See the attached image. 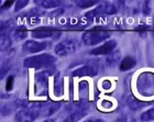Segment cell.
Instances as JSON below:
<instances>
[{
  "instance_id": "obj_1",
  "label": "cell",
  "mask_w": 154,
  "mask_h": 122,
  "mask_svg": "<svg viewBox=\"0 0 154 122\" xmlns=\"http://www.w3.org/2000/svg\"><path fill=\"white\" fill-rule=\"evenodd\" d=\"M56 58L52 56L51 54H43L34 55V56H30L26 57L23 62V65L28 68H34V69H48L54 65Z\"/></svg>"
},
{
  "instance_id": "obj_2",
  "label": "cell",
  "mask_w": 154,
  "mask_h": 122,
  "mask_svg": "<svg viewBox=\"0 0 154 122\" xmlns=\"http://www.w3.org/2000/svg\"><path fill=\"white\" fill-rule=\"evenodd\" d=\"M110 38V32L101 28H95V29L86 31L83 33L82 40L85 45H97L101 42L106 41Z\"/></svg>"
},
{
  "instance_id": "obj_3",
  "label": "cell",
  "mask_w": 154,
  "mask_h": 122,
  "mask_svg": "<svg viewBox=\"0 0 154 122\" xmlns=\"http://www.w3.org/2000/svg\"><path fill=\"white\" fill-rule=\"evenodd\" d=\"M52 74L51 69H45L35 75L34 79V93L36 96H45L48 93V76Z\"/></svg>"
},
{
  "instance_id": "obj_4",
  "label": "cell",
  "mask_w": 154,
  "mask_h": 122,
  "mask_svg": "<svg viewBox=\"0 0 154 122\" xmlns=\"http://www.w3.org/2000/svg\"><path fill=\"white\" fill-rule=\"evenodd\" d=\"M77 41L74 39H65L56 44L54 51L58 56H67L77 50Z\"/></svg>"
},
{
  "instance_id": "obj_5",
  "label": "cell",
  "mask_w": 154,
  "mask_h": 122,
  "mask_svg": "<svg viewBox=\"0 0 154 122\" xmlns=\"http://www.w3.org/2000/svg\"><path fill=\"white\" fill-rule=\"evenodd\" d=\"M40 116V111L33 108L28 109H20L14 114L16 122H33Z\"/></svg>"
},
{
  "instance_id": "obj_6",
  "label": "cell",
  "mask_w": 154,
  "mask_h": 122,
  "mask_svg": "<svg viewBox=\"0 0 154 122\" xmlns=\"http://www.w3.org/2000/svg\"><path fill=\"white\" fill-rule=\"evenodd\" d=\"M51 43L50 42H38V41H33V40H29L26 41L24 44L22 45V50L26 53H30V54H33V53H38V52H42L46 50L48 47H50Z\"/></svg>"
},
{
  "instance_id": "obj_7",
  "label": "cell",
  "mask_w": 154,
  "mask_h": 122,
  "mask_svg": "<svg viewBox=\"0 0 154 122\" xmlns=\"http://www.w3.org/2000/svg\"><path fill=\"white\" fill-rule=\"evenodd\" d=\"M154 84V76L151 73H142L140 76H139L138 79V87L140 93H143V89H145L144 93L148 95L149 90L152 89Z\"/></svg>"
},
{
  "instance_id": "obj_8",
  "label": "cell",
  "mask_w": 154,
  "mask_h": 122,
  "mask_svg": "<svg viewBox=\"0 0 154 122\" xmlns=\"http://www.w3.org/2000/svg\"><path fill=\"white\" fill-rule=\"evenodd\" d=\"M98 74V67L96 65L93 64H86L84 66H80V67L76 68L75 71H73L72 73V76L74 77H84V76H96Z\"/></svg>"
},
{
  "instance_id": "obj_9",
  "label": "cell",
  "mask_w": 154,
  "mask_h": 122,
  "mask_svg": "<svg viewBox=\"0 0 154 122\" xmlns=\"http://www.w3.org/2000/svg\"><path fill=\"white\" fill-rule=\"evenodd\" d=\"M116 46H117L116 40H109V41H106L103 44H101L100 46H98V47L91 50V51L89 52V54L97 55V56H99V55H109L110 53L113 52Z\"/></svg>"
},
{
  "instance_id": "obj_10",
  "label": "cell",
  "mask_w": 154,
  "mask_h": 122,
  "mask_svg": "<svg viewBox=\"0 0 154 122\" xmlns=\"http://www.w3.org/2000/svg\"><path fill=\"white\" fill-rule=\"evenodd\" d=\"M31 35L34 39H48V38L60 36L61 32L57 30L51 29V28H38V29L32 30Z\"/></svg>"
},
{
  "instance_id": "obj_11",
  "label": "cell",
  "mask_w": 154,
  "mask_h": 122,
  "mask_svg": "<svg viewBox=\"0 0 154 122\" xmlns=\"http://www.w3.org/2000/svg\"><path fill=\"white\" fill-rule=\"evenodd\" d=\"M137 65V59L131 56H125V58H122V61L120 62L119 65V69L121 72H127L132 69L133 67H135Z\"/></svg>"
},
{
  "instance_id": "obj_12",
  "label": "cell",
  "mask_w": 154,
  "mask_h": 122,
  "mask_svg": "<svg viewBox=\"0 0 154 122\" xmlns=\"http://www.w3.org/2000/svg\"><path fill=\"white\" fill-rule=\"evenodd\" d=\"M87 114H88L87 109L76 110V111H73L66 119H64L63 122H79L80 120L83 119V118H85Z\"/></svg>"
},
{
  "instance_id": "obj_13",
  "label": "cell",
  "mask_w": 154,
  "mask_h": 122,
  "mask_svg": "<svg viewBox=\"0 0 154 122\" xmlns=\"http://www.w3.org/2000/svg\"><path fill=\"white\" fill-rule=\"evenodd\" d=\"M121 58V53L120 51H113L112 53H110L106 58V64L109 67H113L115 65L119 64V61Z\"/></svg>"
},
{
  "instance_id": "obj_14",
  "label": "cell",
  "mask_w": 154,
  "mask_h": 122,
  "mask_svg": "<svg viewBox=\"0 0 154 122\" xmlns=\"http://www.w3.org/2000/svg\"><path fill=\"white\" fill-rule=\"evenodd\" d=\"M38 6L43 9H58V7L61 6L62 2L57 0H43V1H36Z\"/></svg>"
},
{
  "instance_id": "obj_15",
  "label": "cell",
  "mask_w": 154,
  "mask_h": 122,
  "mask_svg": "<svg viewBox=\"0 0 154 122\" xmlns=\"http://www.w3.org/2000/svg\"><path fill=\"white\" fill-rule=\"evenodd\" d=\"M13 39L16 41H22L28 36V30L24 28V26H19V28H16L14 31H13Z\"/></svg>"
},
{
  "instance_id": "obj_16",
  "label": "cell",
  "mask_w": 154,
  "mask_h": 122,
  "mask_svg": "<svg viewBox=\"0 0 154 122\" xmlns=\"http://www.w3.org/2000/svg\"><path fill=\"white\" fill-rule=\"evenodd\" d=\"M60 107H61V103H58V102L48 103V105L45 106V108H44V106H43V108H44L43 112H44V114H46V116H52V114H54V113L60 109Z\"/></svg>"
},
{
  "instance_id": "obj_17",
  "label": "cell",
  "mask_w": 154,
  "mask_h": 122,
  "mask_svg": "<svg viewBox=\"0 0 154 122\" xmlns=\"http://www.w3.org/2000/svg\"><path fill=\"white\" fill-rule=\"evenodd\" d=\"M142 122H150L154 121V107L152 108H149L148 110H145L144 112L141 113V117H140Z\"/></svg>"
},
{
  "instance_id": "obj_18",
  "label": "cell",
  "mask_w": 154,
  "mask_h": 122,
  "mask_svg": "<svg viewBox=\"0 0 154 122\" xmlns=\"http://www.w3.org/2000/svg\"><path fill=\"white\" fill-rule=\"evenodd\" d=\"M64 85H63V81H62L61 78L57 77L55 78V81H54V93L55 96H61L63 91H64Z\"/></svg>"
},
{
  "instance_id": "obj_19",
  "label": "cell",
  "mask_w": 154,
  "mask_h": 122,
  "mask_svg": "<svg viewBox=\"0 0 154 122\" xmlns=\"http://www.w3.org/2000/svg\"><path fill=\"white\" fill-rule=\"evenodd\" d=\"M128 106H129V108L132 110H139V109H141V108L146 106V103L142 102V101H140V100L134 99V98H132V99L128 102Z\"/></svg>"
},
{
  "instance_id": "obj_20",
  "label": "cell",
  "mask_w": 154,
  "mask_h": 122,
  "mask_svg": "<svg viewBox=\"0 0 154 122\" xmlns=\"http://www.w3.org/2000/svg\"><path fill=\"white\" fill-rule=\"evenodd\" d=\"M98 1H89V0H82V1H76V5L82 9H86V8H90V7L97 5Z\"/></svg>"
},
{
  "instance_id": "obj_21",
  "label": "cell",
  "mask_w": 154,
  "mask_h": 122,
  "mask_svg": "<svg viewBox=\"0 0 154 122\" xmlns=\"http://www.w3.org/2000/svg\"><path fill=\"white\" fill-rule=\"evenodd\" d=\"M11 47V39L9 36H1V51H7Z\"/></svg>"
},
{
  "instance_id": "obj_22",
  "label": "cell",
  "mask_w": 154,
  "mask_h": 122,
  "mask_svg": "<svg viewBox=\"0 0 154 122\" xmlns=\"http://www.w3.org/2000/svg\"><path fill=\"white\" fill-rule=\"evenodd\" d=\"M28 3H29L28 0H19V1H16V3H14V11L18 12L20 10H22Z\"/></svg>"
},
{
  "instance_id": "obj_23",
  "label": "cell",
  "mask_w": 154,
  "mask_h": 122,
  "mask_svg": "<svg viewBox=\"0 0 154 122\" xmlns=\"http://www.w3.org/2000/svg\"><path fill=\"white\" fill-rule=\"evenodd\" d=\"M13 84H14V77L9 76L6 81V90L7 91H11L13 89Z\"/></svg>"
},
{
  "instance_id": "obj_24",
  "label": "cell",
  "mask_w": 154,
  "mask_h": 122,
  "mask_svg": "<svg viewBox=\"0 0 154 122\" xmlns=\"http://www.w3.org/2000/svg\"><path fill=\"white\" fill-rule=\"evenodd\" d=\"M83 89L85 90V93H88V83L87 81H80L79 85H78V91H79V95L82 96V93H83Z\"/></svg>"
},
{
  "instance_id": "obj_25",
  "label": "cell",
  "mask_w": 154,
  "mask_h": 122,
  "mask_svg": "<svg viewBox=\"0 0 154 122\" xmlns=\"http://www.w3.org/2000/svg\"><path fill=\"white\" fill-rule=\"evenodd\" d=\"M142 11H143V14H145V16H149V14H150V12H151L150 1H145V2H143V8H142Z\"/></svg>"
},
{
  "instance_id": "obj_26",
  "label": "cell",
  "mask_w": 154,
  "mask_h": 122,
  "mask_svg": "<svg viewBox=\"0 0 154 122\" xmlns=\"http://www.w3.org/2000/svg\"><path fill=\"white\" fill-rule=\"evenodd\" d=\"M112 102L109 101V100H103L101 102H100V107L103 108V109H111L112 108Z\"/></svg>"
},
{
  "instance_id": "obj_27",
  "label": "cell",
  "mask_w": 154,
  "mask_h": 122,
  "mask_svg": "<svg viewBox=\"0 0 154 122\" xmlns=\"http://www.w3.org/2000/svg\"><path fill=\"white\" fill-rule=\"evenodd\" d=\"M101 85H103V89H109L110 87H111V83H110V81H103Z\"/></svg>"
},
{
  "instance_id": "obj_28",
  "label": "cell",
  "mask_w": 154,
  "mask_h": 122,
  "mask_svg": "<svg viewBox=\"0 0 154 122\" xmlns=\"http://www.w3.org/2000/svg\"><path fill=\"white\" fill-rule=\"evenodd\" d=\"M63 12H64V10L61 9V8H58V9L55 10L54 12L50 13V16H51V17H53V16H58V14H62V13H63Z\"/></svg>"
},
{
  "instance_id": "obj_29",
  "label": "cell",
  "mask_w": 154,
  "mask_h": 122,
  "mask_svg": "<svg viewBox=\"0 0 154 122\" xmlns=\"http://www.w3.org/2000/svg\"><path fill=\"white\" fill-rule=\"evenodd\" d=\"M115 122H128V119H127V116H125V114H122V116H120L119 118H117Z\"/></svg>"
},
{
  "instance_id": "obj_30",
  "label": "cell",
  "mask_w": 154,
  "mask_h": 122,
  "mask_svg": "<svg viewBox=\"0 0 154 122\" xmlns=\"http://www.w3.org/2000/svg\"><path fill=\"white\" fill-rule=\"evenodd\" d=\"M83 122H106L105 120H101V119H89V120H86V121H83Z\"/></svg>"
},
{
  "instance_id": "obj_31",
  "label": "cell",
  "mask_w": 154,
  "mask_h": 122,
  "mask_svg": "<svg viewBox=\"0 0 154 122\" xmlns=\"http://www.w3.org/2000/svg\"><path fill=\"white\" fill-rule=\"evenodd\" d=\"M55 120L54 119H48V120H45V121H43V122H54Z\"/></svg>"
}]
</instances>
